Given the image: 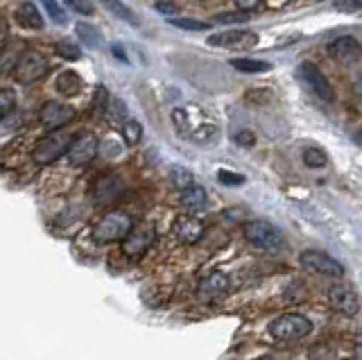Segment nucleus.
<instances>
[{"instance_id": "14", "label": "nucleus", "mask_w": 362, "mask_h": 360, "mask_svg": "<svg viewBox=\"0 0 362 360\" xmlns=\"http://www.w3.org/2000/svg\"><path fill=\"white\" fill-rule=\"evenodd\" d=\"M328 52H331V57L342 66H356L360 62V43L351 37L335 39L331 46H328Z\"/></svg>"}, {"instance_id": "38", "label": "nucleus", "mask_w": 362, "mask_h": 360, "mask_svg": "<svg viewBox=\"0 0 362 360\" xmlns=\"http://www.w3.org/2000/svg\"><path fill=\"white\" fill-rule=\"evenodd\" d=\"M337 9H351V12H360V0H344V3H337Z\"/></svg>"}, {"instance_id": "17", "label": "nucleus", "mask_w": 362, "mask_h": 360, "mask_svg": "<svg viewBox=\"0 0 362 360\" xmlns=\"http://www.w3.org/2000/svg\"><path fill=\"white\" fill-rule=\"evenodd\" d=\"M16 21H18V25L25 28V30H34V32L43 30V16L34 3H23L16 9Z\"/></svg>"}, {"instance_id": "10", "label": "nucleus", "mask_w": 362, "mask_h": 360, "mask_svg": "<svg viewBox=\"0 0 362 360\" xmlns=\"http://www.w3.org/2000/svg\"><path fill=\"white\" fill-rule=\"evenodd\" d=\"M299 75H301V80L308 84L310 91L322 100V103H333V100H335L331 82L326 80V75L317 69L313 62H303L299 66Z\"/></svg>"}, {"instance_id": "35", "label": "nucleus", "mask_w": 362, "mask_h": 360, "mask_svg": "<svg viewBox=\"0 0 362 360\" xmlns=\"http://www.w3.org/2000/svg\"><path fill=\"white\" fill-rule=\"evenodd\" d=\"M215 21H218V23H247L249 16L240 14V12H233V14H220Z\"/></svg>"}, {"instance_id": "2", "label": "nucleus", "mask_w": 362, "mask_h": 360, "mask_svg": "<svg viewBox=\"0 0 362 360\" xmlns=\"http://www.w3.org/2000/svg\"><path fill=\"white\" fill-rule=\"evenodd\" d=\"M269 335L274 340L281 342H294V340H301L310 331H313V322L308 318H303L299 313H283L279 315L276 320L269 322Z\"/></svg>"}, {"instance_id": "33", "label": "nucleus", "mask_w": 362, "mask_h": 360, "mask_svg": "<svg viewBox=\"0 0 362 360\" xmlns=\"http://www.w3.org/2000/svg\"><path fill=\"white\" fill-rule=\"evenodd\" d=\"M215 137H218V129L206 125V127H202V129H197L195 134H192V141H195V143H211Z\"/></svg>"}, {"instance_id": "9", "label": "nucleus", "mask_w": 362, "mask_h": 360, "mask_svg": "<svg viewBox=\"0 0 362 360\" xmlns=\"http://www.w3.org/2000/svg\"><path fill=\"white\" fill-rule=\"evenodd\" d=\"M154 240H156V229L150 227V224H147V227H141V229H132L120 240L122 254L127 258H141L154 245Z\"/></svg>"}, {"instance_id": "34", "label": "nucleus", "mask_w": 362, "mask_h": 360, "mask_svg": "<svg viewBox=\"0 0 362 360\" xmlns=\"http://www.w3.org/2000/svg\"><path fill=\"white\" fill-rule=\"evenodd\" d=\"M218 182L224 184V186H238L245 182L243 175H235V173H229V170H220L218 173Z\"/></svg>"}, {"instance_id": "15", "label": "nucleus", "mask_w": 362, "mask_h": 360, "mask_svg": "<svg viewBox=\"0 0 362 360\" xmlns=\"http://www.w3.org/2000/svg\"><path fill=\"white\" fill-rule=\"evenodd\" d=\"M175 236L179 238V243L195 245L204 236V224L192 216H179L175 220Z\"/></svg>"}, {"instance_id": "5", "label": "nucleus", "mask_w": 362, "mask_h": 360, "mask_svg": "<svg viewBox=\"0 0 362 360\" xmlns=\"http://www.w3.org/2000/svg\"><path fill=\"white\" fill-rule=\"evenodd\" d=\"M48 73V59L39 50H25L14 66V77L21 84H34Z\"/></svg>"}, {"instance_id": "37", "label": "nucleus", "mask_w": 362, "mask_h": 360, "mask_svg": "<svg viewBox=\"0 0 362 360\" xmlns=\"http://www.w3.org/2000/svg\"><path fill=\"white\" fill-rule=\"evenodd\" d=\"M235 141L240 143V145H247V148H249V145H254V143H256V137H254L252 132H240V134L235 137Z\"/></svg>"}, {"instance_id": "31", "label": "nucleus", "mask_w": 362, "mask_h": 360, "mask_svg": "<svg viewBox=\"0 0 362 360\" xmlns=\"http://www.w3.org/2000/svg\"><path fill=\"white\" fill-rule=\"evenodd\" d=\"M64 3L77 14H84V16L93 14V3H90V0H64Z\"/></svg>"}, {"instance_id": "24", "label": "nucleus", "mask_w": 362, "mask_h": 360, "mask_svg": "<svg viewBox=\"0 0 362 360\" xmlns=\"http://www.w3.org/2000/svg\"><path fill=\"white\" fill-rule=\"evenodd\" d=\"M170 182L175 184V188L184 190V188L192 186V173H190V170H186V168L175 166L173 170H170Z\"/></svg>"}, {"instance_id": "3", "label": "nucleus", "mask_w": 362, "mask_h": 360, "mask_svg": "<svg viewBox=\"0 0 362 360\" xmlns=\"http://www.w3.org/2000/svg\"><path fill=\"white\" fill-rule=\"evenodd\" d=\"M243 233H245L249 245H254V247H258V250H265V252H279V250H283V245H286L283 233L267 220L245 222Z\"/></svg>"}, {"instance_id": "26", "label": "nucleus", "mask_w": 362, "mask_h": 360, "mask_svg": "<svg viewBox=\"0 0 362 360\" xmlns=\"http://www.w3.org/2000/svg\"><path fill=\"white\" fill-rule=\"evenodd\" d=\"M41 5H43V9L48 12V16L54 21L57 25H66V23H68V16H66V12H64V7H62V5H57L54 0H41Z\"/></svg>"}, {"instance_id": "6", "label": "nucleus", "mask_w": 362, "mask_h": 360, "mask_svg": "<svg viewBox=\"0 0 362 360\" xmlns=\"http://www.w3.org/2000/svg\"><path fill=\"white\" fill-rule=\"evenodd\" d=\"M299 261L305 269H310V272H317V274H324V277H344V265L335 261L333 256H328L326 252H320V250H305L301 252Z\"/></svg>"}, {"instance_id": "29", "label": "nucleus", "mask_w": 362, "mask_h": 360, "mask_svg": "<svg viewBox=\"0 0 362 360\" xmlns=\"http://www.w3.org/2000/svg\"><path fill=\"white\" fill-rule=\"evenodd\" d=\"M170 25H175L179 30H188V32L209 30V23H202V21H192V18H170Z\"/></svg>"}, {"instance_id": "16", "label": "nucleus", "mask_w": 362, "mask_h": 360, "mask_svg": "<svg viewBox=\"0 0 362 360\" xmlns=\"http://www.w3.org/2000/svg\"><path fill=\"white\" fill-rule=\"evenodd\" d=\"M229 290V277L224 272H211L209 277H204L197 286V295L202 299H215L224 295V292Z\"/></svg>"}, {"instance_id": "11", "label": "nucleus", "mask_w": 362, "mask_h": 360, "mask_svg": "<svg viewBox=\"0 0 362 360\" xmlns=\"http://www.w3.org/2000/svg\"><path fill=\"white\" fill-rule=\"evenodd\" d=\"M326 297H328V303H331L337 313L346 315V318H354V315L360 313V299L356 295V290H351L349 286L335 284L326 290Z\"/></svg>"}, {"instance_id": "20", "label": "nucleus", "mask_w": 362, "mask_h": 360, "mask_svg": "<svg viewBox=\"0 0 362 360\" xmlns=\"http://www.w3.org/2000/svg\"><path fill=\"white\" fill-rule=\"evenodd\" d=\"M102 7L109 9V12H111L113 16H116V18H120L122 23H129V25H134V28H139V25H141V18L134 14V9L127 7L124 3H120V0H102Z\"/></svg>"}, {"instance_id": "27", "label": "nucleus", "mask_w": 362, "mask_h": 360, "mask_svg": "<svg viewBox=\"0 0 362 360\" xmlns=\"http://www.w3.org/2000/svg\"><path fill=\"white\" fill-rule=\"evenodd\" d=\"M14 107H16V93L11 88H0V120L9 116Z\"/></svg>"}, {"instance_id": "18", "label": "nucleus", "mask_w": 362, "mask_h": 360, "mask_svg": "<svg viewBox=\"0 0 362 360\" xmlns=\"http://www.w3.org/2000/svg\"><path fill=\"white\" fill-rule=\"evenodd\" d=\"M82 86H84L82 77H79L75 71H64V73L57 75V80H54V88L66 98L77 95L79 91H82Z\"/></svg>"}, {"instance_id": "30", "label": "nucleus", "mask_w": 362, "mask_h": 360, "mask_svg": "<svg viewBox=\"0 0 362 360\" xmlns=\"http://www.w3.org/2000/svg\"><path fill=\"white\" fill-rule=\"evenodd\" d=\"M105 111L111 116V120H127V109H124L122 100H118V98H109Z\"/></svg>"}, {"instance_id": "21", "label": "nucleus", "mask_w": 362, "mask_h": 360, "mask_svg": "<svg viewBox=\"0 0 362 360\" xmlns=\"http://www.w3.org/2000/svg\"><path fill=\"white\" fill-rule=\"evenodd\" d=\"M75 32H77V39L82 41L86 48H100L102 46V37H100V32L93 25L77 23L75 25Z\"/></svg>"}, {"instance_id": "4", "label": "nucleus", "mask_w": 362, "mask_h": 360, "mask_svg": "<svg viewBox=\"0 0 362 360\" xmlns=\"http://www.w3.org/2000/svg\"><path fill=\"white\" fill-rule=\"evenodd\" d=\"M73 141V134L71 132H66L64 127L59 129H52L48 137L41 139L37 143V148H34V161L45 166V163H52L54 159H59V156L66 154L68 150V145H71Z\"/></svg>"}, {"instance_id": "1", "label": "nucleus", "mask_w": 362, "mask_h": 360, "mask_svg": "<svg viewBox=\"0 0 362 360\" xmlns=\"http://www.w3.org/2000/svg\"><path fill=\"white\" fill-rule=\"evenodd\" d=\"M134 229V220L129 213L124 211H109L105 213L90 229V236H93L95 243H118L124 236Z\"/></svg>"}, {"instance_id": "7", "label": "nucleus", "mask_w": 362, "mask_h": 360, "mask_svg": "<svg viewBox=\"0 0 362 360\" xmlns=\"http://www.w3.org/2000/svg\"><path fill=\"white\" fill-rule=\"evenodd\" d=\"M98 150H100L98 137L90 132H84L71 141V145H68V150H66V159L73 166H86L98 156Z\"/></svg>"}, {"instance_id": "19", "label": "nucleus", "mask_w": 362, "mask_h": 360, "mask_svg": "<svg viewBox=\"0 0 362 360\" xmlns=\"http://www.w3.org/2000/svg\"><path fill=\"white\" fill-rule=\"evenodd\" d=\"M206 190H204L202 186H188L181 190V207H184L186 211H202L204 207H206Z\"/></svg>"}, {"instance_id": "32", "label": "nucleus", "mask_w": 362, "mask_h": 360, "mask_svg": "<svg viewBox=\"0 0 362 360\" xmlns=\"http://www.w3.org/2000/svg\"><path fill=\"white\" fill-rule=\"evenodd\" d=\"M109 93H107V88L105 86H98L95 88V98H93V109L98 111V114H105V109H107V103H109Z\"/></svg>"}, {"instance_id": "28", "label": "nucleus", "mask_w": 362, "mask_h": 360, "mask_svg": "<svg viewBox=\"0 0 362 360\" xmlns=\"http://www.w3.org/2000/svg\"><path fill=\"white\" fill-rule=\"evenodd\" d=\"M326 154L320 148H305L303 150V163L308 168H324L326 166Z\"/></svg>"}, {"instance_id": "22", "label": "nucleus", "mask_w": 362, "mask_h": 360, "mask_svg": "<svg viewBox=\"0 0 362 360\" xmlns=\"http://www.w3.org/2000/svg\"><path fill=\"white\" fill-rule=\"evenodd\" d=\"M231 66L240 73H267L272 66L267 62H258V59H247V57H238L231 59Z\"/></svg>"}, {"instance_id": "36", "label": "nucleus", "mask_w": 362, "mask_h": 360, "mask_svg": "<svg viewBox=\"0 0 362 360\" xmlns=\"http://www.w3.org/2000/svg\"><path fill=\"white\" fill-rule=\"evenodd\" d=\"M263 0H235V5L243 9V12H252V9H256Z\"/></svg>"}, {"instance_id": "25", "label": "nucleus", "mask_w": 362, "mask_h": 360, "mask_svg": "<svg viewBox=\"0 0 362 360\" xmlns=\"http://www.w3.org/2000/svg\"><path fill=\"white\" fill-rule=\"evenodd\" d=\"M54 50H57V54H59V57H64L68 62H77L79 57H82V50H79L73 41H66V39L57 43Z\"/></svg>"}, {"instance_id": "12", "label": "nucleus", "mask_w": 362, "mask_h": 360, "mask_svg": "<svg viewBox=\"0 0 362 360\" xmlns=\"http://www.w3.org/2000/svg\"><path fill=\"white\" fill-rule=\"evenodd\" d=\"M122 190H124V184L116 173H102L93 182V186H90V199H93L95 204H105V202L118 197Z\"/></svg>"}, {"instance_id": "13", "label": "nucleus", "mask_w": 362, "mask_h": 360, "mask_svg": "<svg viewBox=\"0 0 362 360\" xmlns=\"http://www.w3.org/2000/svg\"><path fill=\"white\" fill-rule=\"evenodd\" d=\"M75 118V107L71 105H62V103H45L41 107V125L52 132L68 125Z\"/></svg>"}, {"instance_id": "23", "label": "nucleus", "mask_w": 362, "mask_h": 360, "mask_svg": "<svg viewBox=\"0 0 362 360\" xmlns=\"http://www.w3.org/2000/svg\"><path fill=\"white\" fill-rule=\"evenodd\" d=\"M122 137H124V141H127L129 145H136V143H139L141 137H143L141 122H139V120H132V118L124 120V125H122Z\"/></svg>"}, {"instance_id": "8", "label": "nucleus", "mask_w": 362, "mask_h": 360, "mask_svg": "<svg viewBox=\"0 0 362 360\" xmlns=\"http://www.w3.org/2000/svg\"><path fill=\"white\" fill-rule=\"evenodd\" d=\"M258 43L256 32H247V30H226L220 35H211L209 37V46L215 48H224V50H249Z\"/></svg>"}]
</instances>
